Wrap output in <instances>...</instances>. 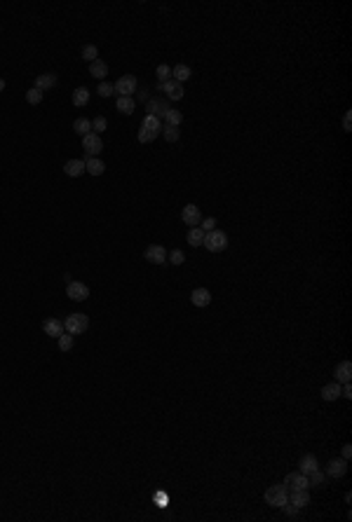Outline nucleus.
I'll use <instances>...</instances> for the list:
<instances>
[{
	"label": "nucleus",
	"mask_w": 352,
	"mask_h": 522,
	"mask_svg": "<svg viewBox=\"0 0 352 522\" xmlns=\"http://www.w3.org/2000/svg\"><path fill=\"white\" fill-rule=\"evenodd\" d=\"M343 459H350V454H352V445H343Z\"/></svg>",
	"instance_id": "42"
},
{
	"label": "nucleus",
	"mask_w": 352,
	"mask_h": 522,
	"mask_svg": "<svg viewBox=\"0 0 352 522\" xmlns=\"http://www.w3.org/2000/svg\"><path fill=\"white\" fill-rule=\"evenodd\" d=\"M190 75H193V71H190V66H186V63H179V66L172 68V80L181 82V85L186 80H190Z\"/></svg>",
	"instance_id": "22"
},
{
	"label": "nucleus",
	"mask_w": 352,
	"mask_h": 522,
	"mask_svg": "<svg viewBox=\"0 0 352 522\" xmlns=\"http://www.w3.org/2000/svg\"><path fill=\"white\" fill-rule=\"evenodd\" d=\"M63 328L71 333L73 337L75 335H82L87 328H90V316L87 314H71V316H66V321H63Z\"/></svg>",
	"instance_id": "2"
},
{
	"label": "nucleus",
	"mask_w": 352,
	"mask_h": 522,
	"mask_svg": "<svg viewBox=\"0 0 352 522\" xmlns=\"http://www.w3.org/2000/svg\"><path fill=\"white\" fill-rule=\"evenodd\" d=\"M26 101H28V103H31V106H38V103L43 101V91H38L36 87H33V89H28V91H26Z\"/></svg>",
	"instance_id": "37"
},
{
	"label": "nucleus",
	"mask_w": 352,
	"mask_h": 522,
	"mask_svg": "<svg viewBox=\"0 0 352 522\" xmlns=\"http://www.w3.org/2000/svg\"><path fill=\"white\" fill-rule=\"evenodd\" d=\"M343 129H345V131H350V110H348L345 117H343Z\"/></svg>",
	"instance_id": "43"
},
{
	"label": "nucleus",
	"mask_w": 352,
	"mask_h": 522,
	"mask_svg": "<svg viewBox=\"0 0 352 522\" xmlns=\"http://www.w3.org/2000/svg\"><path fill=\"white\" fill-rule=\"evenodd\" d=\"M85 171L92 174V176H101V174L106 171V164L101 160H97V157H90V160L85 162Z\"/></svg>",
	"instance_id": "24"
},
{
	"label": "nucleus",
	"mask_w": 352,
	"mask_h": 522,
	"mask_svg": "<svg viewBox=\"0 0 352 522\" xmlns=\"http://www.w3.org/2000/svg\"><path fill=\"white\" fill-rule=\"evenodd\" d=\"M66 295H68V300H73V302H85L90 298V286L82 283V281H68Z\"/></svg>",
	"instance_id": "4"
},
{
	"label": "nucleus",
	"mask_w": 352,
	"mask_h": 522,
	"mask_svg": "<svg viewBox=\"0 0 352 522\" xmlns=\"http://www.w3.org/2000/svg\"><path fill=\"white\" fill-rule=\"evenodd\" d=\"M113 87H115V94H120V96H132L136 91V87H139V80H136L134 75H122Z\"/></svg>",
	"instance_id": "6"
},
{
	"label": "nucleus",
	"mask_w": 352,
	"mask_h": 522,
	"mask_svg": "<svg viewBox=\"0 0 352 522\" xmlns=\"http://www.w3.org/2000/svg\"><path fill=\"white\" fill-rule=\"evenodd\" d=\"M146 110H148V115L153 117H164V113L169 110V106H167V101L164 98H151V101H146Z\"/></svg>",
	"instance_id": "11"
},
{
	"label": "nucleus",
	"mask_w": 352,
	"mask_h": 522,
	"mask_svg": "<svg viewBox=\"0 0 352 522\" xmlns=\"http://www.w3.org/2000/svg\"><path fill=\"white\" fill-rule=\"evenodd\" d=\"M43 330H45V335L47 337H59V335H63V323L61 321H56V319H45L43 321Z\"/></svg>",
	"instance_id": "17"
},
{
	"label": "nucleus",
	"mask_w": 352,
	"mask_h": 522,
	"mask_svg": "<svg viewBox=\"0 0 352 522\" xmlns=\"http://www.w3.org/2000/svg\"><path fill=\"white\" fill-rule=\"evenodd\" d=\"M282 511H284V513H287V515H296V513H298V508H296V506H294V504H289V501H287V504L282 506Z\"/></svg>",
	"instance_id": "41"
},
{
	"label": "nucleus",
	"mask_w": 352,
	"mask_h": 522,
	"mask_svg": "<svg viewBox=\"0 0 352 522\" xmlns=\"http://www.w3.org/2000/svg\"><path fill=\"white\" fill-rule=\"evenodd\" d=\"M334 377L338 384H348L352 380V363L350 361H341L334 368Z\"/></svg>",
	"instance_id": "13"
},
{
	"label": "nucleus",
	"mask_w": 352,
	"mask_h": 522,
	"mask_svg": "<svg viewBox=\"0 0 352 522\" xmlns=\"http://www.w3.org/2000/svg\"><path fill=\"white\" fill-rule=\"evenodd\" d=\"M202 246H207V251H211V253H221V251H226L228 248V234L226 232H221V230L207 232Z\"/></svg>",
	"instance_id": "3"
},
{
	"label": "nucleus",
	"mask_w": 352,
	"mask_h": 522,
	"mask_svg": "<svg viewBox=\"0 0 352 522\" xmlns=\"http://www.w3.org/2000/svg\"><path fill=\"white\" fill-rule=\"evenodd\" d=\"M157 89H160V91H164V94L172 98V101H181V98H183V85H181V82H176V80L157 82Z\"/></svg>",
	"instance_id": "8"
},
{
	"label": "nucleus",
	"mask_w": 352,
	"mask_h": 522,
	"mask_svg": "<svg viewBox=\"0 0 352 522\" xmlns=\"http://www.w3.org/2000/svg\"><path fill=\"white\" fill-rule=\"evenodd\" d=\"M63 171H66V176L80 178L85 174V160H68L63 164Z\"/></svg>",
	"instance_id": "18"
},
{
	"label": "nucleus",
	"mask_w": 352,
	"mask_h": 522,
	"mask_svg": "<svg viewBox=\"0 0 352 522\" xmlns=\"http://www.w3.org/2000/svg\"><path fill=\"white\" fill-rule=\"evenodd\" d=\"M190 302L195 307H209L211 304V293L207 288H195V291L190 293Z\"/></svg>",
	"instance_id": "15"
},
{
	"label": "nucleus",
	"mask_w": 352,
	"mask_h": 522,
	"mask_svg": "<svg viewBox=\"0 0 352 522\" xmlns=\"http://www.w3.org/2000/svg\"><path fill=\"white\" fill-rule=\"evenodd\" d=\"M106 127H108V122H106V117H94V122H92V131L99 133V131H106Z\"/></svg>",
	"instance_id": "39"
},
{
	"label": "nucleus",
	"mask_w": 352,
	"mask_h": 522,
	"mask_svg": "<svg viewBox=\"0 0 352 522\" xmlns=\"http://www.w3.org/2000/svg\"><path fill=\"white\" fill-rule=\"evenodd\" d=\"M324 480H326V473H324V471H319V466L307 473V482H310V487H322V485H324Z\"/></svg>",
	"instance_id": "28"
},
{
	"label": "nucleus",
	"mask_w": 352,
	"mask_h": 522,
	"mask_svg": "<svg viewBox=\"0 0 352 522\" xmlns=\"http://www.w3.org/2000/svg\"><path fill=\"white\" fill-rule=\"evenodd\" d=\"M155 75H157V80H160V82L172 80V68H169L167 63H162V66H157V71H155Z\"/></svg>",
	"instance_id": "36"
},
{
	"label": "nucleus",
	"mask_w": 352,
	"mask_h": 522,
	"mask_svg": "<svg viewBox=\"0 0 352 522\" xmlns=\"http://www.w3.org/2000/svg\"><path fill=\"white\" fill-rule=\"evenodd\" d=\"M56 80H59L56 73H43V75H38L36 78V85H33V87H36L38 91H47V89L54 87Z\"/></svg>",
	"instance_id": "14"
},
{
	"label": "nucleus",
	"mask_w": 352,
	"mask_h": 522,
	"mask_svg": "<svg viewBox=\"0 0 352 522\" xmlns=\"http://www.w3.org/2000/svg\"><path fill=\"white\" fill-rule=\"evenodd\" d=\"M312 469H317V459H315V454H303L301 457V464H298V471L301 473H310Z\"/></svg>",
	"instance_id": "26"
},
{
	"label": "nucleus",
	"mask_w": 352,
	"mask_h": 522,
	"mask_svg": "<svg viewBox=\"0 0 352 522\" xmlns=\"http://www.w3.org/2000/svg\"><path fill=\"white\" fill-rule=\"evenodd\" d=\"M164 120H167V124H172V127H179V124L183 122V115H181V110L169 108V110L164 113Z\"/></svg>",
	"instance_id": "31"
},
{
	"label": "nucleus",
	"mask_w": 352,
	"mask_h": 522,
	"mask_svg": "<svg viewBox=\"0 0 352 522\" xmlns=\"http://www.w3.org/2000/svg\"><path fill=\"white\" fill-rule=\"evenodd\" d=\"M82 59H85V61H97V59H99V49H97V44H85V47H82Z\"/></svg>",
	"instance_id": "30"
},
{
	"label": "nucleus",
	"mask_w": 352,
	"mask_h": 522,
	"mask_svg": "<svg viewBox=\"0 0 352 522\" xmlns=\"http://www.w3.org/2000/svg\"><path fill=\"white\" fill-rule=\"evenodd\" d=\"M113 91H115V87H113L110 82H101L99 89H97V94H99V96H103V98L113 96Z\"/></svg>",
	"instance_id": "38"
},
{
	"label": "nucleus",
	"mask_w": 352,
	"mask_h": 522,
	"mask_svg": "<svg viewBox=\"0 0 352 522\" xmlns=\"http://www.w3.org/2000/svg\"><path fill=\"white\" fill-rule=\"evenodd\" d=\"M82 148H85V152L90 155V157H97L101 150H103V141H101L99 133H87V136H82Z\"/></svg>",
	"instance_id": "7"
},
{
	"label": "nucleus",
	"mask_w": 352,
	"mask_h": 522,
	"mask_svg": "<svg viewBox=\"0 0 352 522\" xmlns=\"http://www.w3.org/2000/svg\"><path fill=\"white\" fill-rule=\"evenodd\" d=\"M71 101H73V106L85 108L87 103H90V89H87V87H78L75 91H73Z\"/></svg>",
	"instance_id": "21"
},
{
	"label": "nucleus",
	"mask_w": 352,
	"mask_h": 522,
	"mask_svg": "<svg viewBox=\"0 0 352 522\" xmlns=\"http://www.w3.org/2000/svg\"><path fill=\"white\" fill-rule=\"evenodd\" d=\"M181 220L186 222V225H190V227H198L200 220H202V213H200V209L195 204H188V206H183V211H181Z\"/></svg>",
	"instance_id": "10"
},
{
	"label": "nucleus",
	"mask_w": 352,
	"mask_h": 522,
	"mask_svg": "<svg viewBox=\"0 0 352 522\" xmlns=\"http://www.w3.org/2000/svg\"><path fill=\"white\" fill-rule=\"evenodd\" d=\"M186 239H188L190 246H202V244H204V232L200 230V227H190L188 234H186Z\"/></svg>",
	"instance_id": "27"
},
{
	"label": "nucleus",
	"mask_w": 352,
	"mask_h": 522,
	"mask_svg": "<svg viewBox=\"0 0 352 522\" xmlns=\"http://www.w3.org/2000/svg\"><path fill=\"white\" fill-rule=\"evenodd\" d=\"M341 387H343V384H338L336 380L331 382V384L322 387V398L329 400V403H331V400H338V398H341Z\"/></svg>",
	"instance_id": "20"
},
{
	"label": "nucleus",
	"mask_w": 352,
	"mask_h": 522,
	"mask_svg": "<svg viewBox=\"0 0 352 522\" xmlns=\"http://www.w3.org/2000/svg\"><path fill=\"white\" fill-rule=\"evenodd\" d=\"M198 227L204 232V234H207V232H211V230H216V218H204V220H200Z\"/></svg>",
	"instance_id": "40"
},
{
	"label": "nucleus",
	"mask_w": 352,
	"mask_h": 522,
	"mask_svg": "<svg viewBox=\"0 0 352 522\" xmlns=\"http://www.w3.org/2000/svg\"><path fill=\"white\" fill-rule=\"evenodd\" d=\"M144 258L148 262H153V265H167V248L162 244H151L146 248Z\"/></svg>",
	"instance_id": "5"
},
{
	"label": "nucleus",
	"mask_w": 352,
	"mask_h": 522,
	"mask_svg": "<svg viewBox=\"0 0 352 522\" xmlns=\"http://www.w3.org/2000/svg\"><path fill=\"white\" fill-rule=\"evenodd\" d=\"M289 504H294L301 511V508H305L307 504H310V494H307V489H291L289 492Z\"/></svg>",
	"instance_id": "16"
},
{
	"label": "nucleus",
	"mask_w": 352,
	"mask_h": 522,
	"mask_svg": "<svg viewBox=\"0 0 352 522\" xmlns=\"http://www.w3.org/2000/svg\"><path fill=\"white\" fill-rule=\"evenodd\" d=\"M73 131L78 133V136H87V133H92V122L87 117H78L73 122Z\"/></svg>",
	"instance_id": "25"
},
{
	"label": "nucleus",
	"mask_w": 352,
	"mask_h": 522,
	"mask_svg": "<svg viewBox=\"0 0 352 522\" xmlns=\"http://www.w3.org/2000/svg\"><path fill=\"white\" fill-rule=\"evenodd\" d=\"M56 342H59V349H61V351H71V349H73V335H71V333L59 335V337H56Z\"/></svg>",
	"instance_id": "34"
},
{
	"label": "nucleus",
	"mask_w": 352,
	"mask_h": 522,
	"mask_svg": "<svg viewBox=\"0 0 352 522\" xmlns=\"http://www.w3.org/2000/svg\"><path fill=\"white\" fill-rule=\"evenodd\" d=\"M90 75H92V78H97V80H103V78L108 75V66H106V61H101V59L92 61L90 63Z\"/></svg>",
	"instance_id": "23"
},
{
	"label": "nucleus",
	"mask_w": 352,
	"mask_h": 522,
	"mask_svg": "<svg viewBox=\"0 0 352 522\" xmlns=\"http://www.w3.org/2000/svg\"><path fill=\"white\" fill-rule=\"evenodd\" d=\"M5 87H7V82L2 80V78H0V91H5Z\"/></svg>",
	"instance_id": "44"
},
{
	"label": "nucleus",
	"mask_w": 352,
	"mask_h": 522,
	"mask_svg": "<svg viewBox=\"0 0 352 522\" xmlns=\"http://www.w3.org/2000/svg\"><path fill=\"white\" fill-rule=\"evenodd\" d=\"M160 131H162V136H164V141H167V143H176L181 138L179 127H172V124H164Z\"/></svg>",
	"instance_id": "29"
},
{
	"label": "nucleus",
	"mask_w": 352,
	"mask_h": 522,
	"mask_svg": "<svg viewBox=\"0 0 352 522\" xmlns=\"http://www.w3.org/2000/svg\"><path fill=\"white\" fill-rule=\"evenodd\" d=\"M167 260H169V265H183L186 262V256H183V251H179V248H174V251H169L167 253Z\"/></svg>",
	"instance_id": "33"
},
{
	"label": "nucleus",
	"mask_w": 352,
	"mask_h": 522,
	"mask_svg": "<svg viewBox=\"0 0 352 522\" xmlns=\"http://www.w3.org/2000/svg\"><path fill=\"white\" fill-rule=\"evenodd\" d=\"M345 473H348V459H331L329 464H326V476H331V478H343Z\"/></svg>",
	"instance_id": "12"
},
{
	"label": "nucleus",
	"mask_w": 352,
	"mask_h": 522,
	"mask_svg": "<svg viewBox=\"0 0 352 522\" xmlns=\"http://www.w3.org/2000/svg\"><path fill=\"white\" fill-rule=\"evenodd\" d=\"M284 487L287 489H307L310 487V482H307V476L305 473H301V471H294V473H289L287 478H284Z\"/></svg>",
	"instance_id": "9"
},
{
	"label": "nucleus",
	"mask_w": 352,
	"mask_h": 522,
	"mask_svg": "<svg viewBox=\"0 0 352 522\" xmlns=\"http://www.w3.org/2000/svg\"><path fill=\"white\" fill-rule=\"evenodd\" d=\"M157 136H160V131H151V129H144V127H141L136 138H139V143H153Z\"/></svg>",
	"instance_id": "32"
},
{
	"label": "nucleus",
	"mask_w": 352,
	"mask_h": 522,
	"mask_svg": "<svg viewBox=\"0 0 352 522\" xmlns=\"http://www.w3.org/2000/svg\"><path fill=\"white\" fill-rule=\"evenodd\" d=\"M141 127H144V129H151V131H160V129H162L160 120H157V117H153V115H146Z\"/></svg>",
	"instance_id": "35"
},
{
	"label": "nucleus",
	"mask_w": 352,
	"mask_h": 522,
	"mask_svg": "<svg viewBox=\"0 0 352 522\" xmlns=\"http://www.w3.org/2000/svg\"><path fill=\"white\" fill-rule=\"evenodd\" d=\"M115 108H117V113H122V115H132L136 108V101L132 96H117Z\"/></svg>",
	"instance_id": "19"
},
{
	"label": "nucleus",
	"mask_w": 352,
	"mask_h": 522,
	"mask_svg": "<svg viewBox=\"0 0 352 522\" xmlns=\"http://www.w3.org/2000/svg\"><path fill=\"white\" fill-rule=\"evenodd\" d=\"M289 501V489L284 485H272L265 489V504L272 506V508H282V506Z\"/></svg>",
	"instance_id": "1"
}]
</instances>
